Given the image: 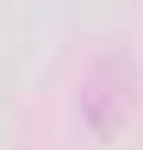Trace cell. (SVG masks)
Listing matches in <instances>:
<instances>
[{"instance_id":"6da1fadb","label":"cell","mask_w":143,"mask_h":150,"mask_svg":"<svg viewBox=\"0 0 143 150\" xmlns=\"http://www.w3.org/2000/svg\"><path fill=\"white\" fill-rule=\"evenodd\" d=\"M131 112H137V63H131L124 50L93 56L87 75H81V88H75V125H81L93 144H106V138L124 131Z\"/></svg>"}]
</instances>
